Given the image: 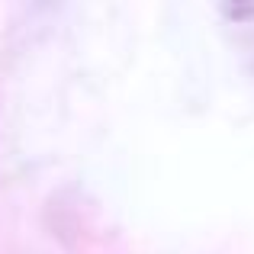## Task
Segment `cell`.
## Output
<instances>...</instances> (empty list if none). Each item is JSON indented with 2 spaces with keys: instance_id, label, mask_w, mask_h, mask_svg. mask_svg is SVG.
Returning a JSON list of instances; mask_svg holds the SVG:
<instances>
[]
</instances>
